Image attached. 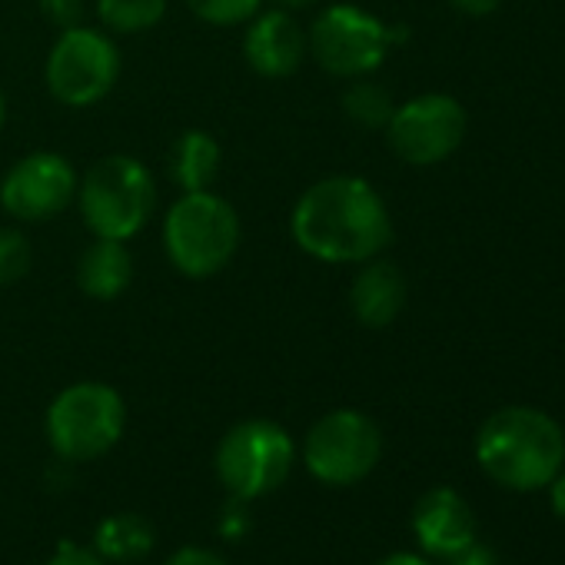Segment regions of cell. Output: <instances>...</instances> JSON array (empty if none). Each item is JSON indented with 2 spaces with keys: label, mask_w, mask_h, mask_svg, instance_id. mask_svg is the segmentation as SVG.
<instances>
[{
  "label": "cell",
  "mask_w": 565,
  "mask_h": 565,
  "mask_svg": "<svg viewBox=\"0 0 565 565\" xmlns=\"http://www.w3.org/2000/svg\"><path fill=\"white\" fill-rule=\"evenodd\" d=\"M396 41H406V28H386L380 18H373L356 4L327 8L307 34L317 64L327 74L347 81H360L373 74L386 61Z\"/></svg>",
  "instance_id": "7"
},
{
  "label": "cell",
  "mask_w": 565,
  "mask_h": 565,
  "mask_svg": "<svg viewBox=\"0 0 565 565\" xmlns=\"http://www.w3.org/2000/svg\"><path fill=\"white\" fill-rule=\"evenodd\" d=\"M390 147L413 167H433L452 157L466 137V110L449 94H423L393 110Z\"/></svg>",
  "instance_id": "10"
},
{
  "label": "cell",
  "mask_w": 565,
  "mask_h": 565,
  "mask_svg": "<svg viewBox=\"0 0 565 565\" xmlns=\"http://www.w3.org/2000/svg\"><path fill=\"white\" fill-rule=\"evenodd\" d=\"M41 11L61 31L84 24V0H41Z\"/></svg>",
  "instance_id": "22"
},
{
  "label": "cell",
  "mask_w": 565,
  "mask_h": 565,
  "mask_svg": "<svg viewBox=\"0 0 565 565\" xmlns=\"http://www.w3.org/2000/svg\"><path fill=\"white\" fill-rule=\"evenodd\" d=\"M343 110L350 120H356L360 127H386L396 104L390 97L386 87L373 84V81H356L347 94H343Z\"/></svg>",
  "instance_id": "19"
},
{
  "label": "cell",
  "mask_w": 565,
  "mask_h": 565,
  "mask_svg": "<svg viewBox=\"0 0 565 565\" xmlns=\"http://www.w3.org/2000/svg\"><path fill=\"white\" fill-rule=\"evenodd\" d=\"M163 565H226V558H223V555H216L213 548L186 545V548H177Z\"/></svg>",
  "instance_id": "23"
},
{
  "label": "cell",
  "mask_w": 565,
  "mask_h": 565,
  "mask_svg": "<svg viewBox=\"0 0 565 565\" xmlns=\"http://www.w3.org/2000/svg\"><path fill=\"white\" fill-rule=\"evenodd\" d=\"M413 532L429 555L449 558L469 542H476V515L456 489L436 486L416 502Z\"/></svg>",
  "instance_id": "13"
},
{
  "label": "cell",
  "mask_w": 565,
  "mask_h": 565,
  "mask_svg": "<svg viewBox=\"0 0 565 565\" xmlns=\"http://www.w3.org/2000/svg\"><path fill=\"white\" fill-rule=\"evenodd\" d=\"M406 307V279L390 259H366L350 287V310L366 330H386Z\"/></svg>",
  "instance_id": "14"
},
{
  "label": "cell",
  "mask_w": 565,
  "mask_h": 565,
  "mask_svg": "<svg viewBox=\"0 0 565 565\" xmlns=\"http://www.w3.org/2000/svg\"><path fill=\"white\" fill-rule=\"evenodd\" d=\"M44 77L64 107H94L117 87L120 51L104 31L67 28L47 54Z\"/></svg>",
  "instance_id": "8"
},
{
  "label": "cell",
  "mask_w": 565,
  "mask_h": 565,
  "mask_svg": "<svg viewBox=\"0 0 565 565\" xmlns=\"http://www.w3.org/2000/svg\"><path fill=\"white\" fill-rule=\"evenodd\" d=\"M81 177L61 153L41 150L21 157L0 180V206L21 223H44L61 216L77 196Z\"/></svg>",
  "instance_id": "11"
},
{
  "label": "cell",
  "mask_w": 565,
  "mask_h": 565,
  "mask_svg": "<svg viewBox=\"0 0 565 565\" xmlns=\"http://www.w3.org/2000/svg\"><path fill=\"white\" fill-rule=\"evenodd\" d=\"M97 14L114 34H143L163 21L167 0H97Z\"/></svg>",
  "instance_id": "18"
},
{
  "label": "cell",
  "mask_w": 565,
  "mask_h": 565,
  "mask_svg": "<svg viewBox=\"0 0 565 565\" xmlns=\"http://www.w3.org/2000/svg\"><path fill=\"white\" fill-rule=\"evenodd\" d=\"M153 525L143 515L120 512L100 522L97 529V555L110 562H137L153 548Z\"/></svg>",
  "instance_id": "17"
},
{
  "label": "cell",
  "mask_w": 565,
  "mask_h": 565,
  "mask_svg": "<svg viewBox=\"0 0 565 565\" xmlns=\"http://www.w3.org/2000/svg\"><path fill=\"white\" fill-rule=\"evenodd\" d=\"M220 160H223V150L206 130H186V134H180L173 157H170L173 183L183 193L210 190V183L220 173Z\"/></svg>",
  "instance_id": "16"
},
{
  "label": "cell",
  "mask_w": 565,
  "mask_h": 565,
  "mask_svg": "<svg viewBox=\"0 0 565 565\" xmlns=\"http://www.w3.org/2000/svg\"><path fill=\"white\" fill-rule=\"evenodd\" d=\"M376 565H433V562L423 558V555H413V552H396V555H386V558L376 562Z\"/></svg>",
  "instance_id": "28"
},
{
  "label": "cell",
  "mask_w": 565,
  "mask_h": 565,
  "mask_svg": "<svg viewBox=\"0 0 565 565\" xmlns=\"http://www.w3.org/2000/svg\"><path fill=\"white\" fill-rule=\"evenodd\" d=\"M127 426V406L107 383H74L47 409V439L57 456L90 462L110 452Z\"/></svg>",
  "instance_id": "5"
},
{
  "label": "cell",
  "mask_w": 565,
  "mask_h": 565,
  "mask_svg": "<svg viewBox=\"0 0 565 565\" xmlns=\"http://www.w3.org/2000/svg\"><path fill=\"white\" fill-rule=\"evenodd\" d=\"M310 44L303 28L287 14V11H266L259 14L246 38H243V57L246 64L269 81H282L300 71L303 57H307Z\"/></svg>",
  "instance_id": "12"
},
{
  "label": "cell",
  "mask_w": 565,
  "mask_h": 565,
  "mask_svg": "<svg viewBox=\"0 0 565 565\" xmlns=\"http://www.w3.org/2000/svg\"><path fill=\"white\" fill-rule=\"evenodd\" d=\"M47 565H107V558H100L97 552L77 548V545H61L57 555Z\"/></svg>",
  "instance_id": "24"
},
{
  "label": "cell",
  "mask_w": 565,
  "mask_h": 565,
  "mask_svg": "<svg viewBox=\"0 0 565 565\" xmlns=\"http://www.w3.org/2000/svg\"><path fill=\"white\" fill-rule=\"evenodd\" d=\"M77 196L84 223L94 236L127 243L150 223L157 210V180L137 157L114 153L84 173Z\"/></svg>",
  "instance_id": "4"
},
{
  "label": "cell",
  "mask_w": 565,
  "mask_h": 565,
  "mask_svg": "<svg viewBox=\"0 0 565 565\" xmlns=\"http://www.w3.org/2000/svg\"><path fill=\"white\" fill-rule=\"evenodd\" d=\"M449 4L456 11L469 14V18H486V14H492L499 8V0H449Z\"/></svg>",
  "instance_id": "26"
},
{
  "label": "cell",
  "mask_w": 565,
  "mask_h": 565,
  "mask_svg": "<svg viewBox=\"0 0 565 565\" xmlns=\"http://www.w3.org/2000/svg\"><path fill=\"white\" fill-rule=\"evenodd\" d=\"M290 233L303 253L323 263H366L390 246L393 220L370 180L340 173L303 190Z\"/></svg>",
  "instance_id": "1"
},
{
  "label": "cell",
  "mask_w": 565,
  "mask_h": 565,
  "mask_svg": "<svg viewBox=\"0 0 565 565\" xmlns=\"http://www.w3.org/2000/svg\"><path fill=\"white\" fill-rule=\"evenodd\" d=\"M130 282H134V256L127 243L97 236L77 263V287L90 300L110 303L130 290Z\"/></svg>",
  "instance_id": "15"
},
{
  "label": "cell",
  "mask_w": 565,
  "mask_h": 565,
  "mask_svg": "<svg viewBox=\"0 0 565 565\" xmlns=\"http://www.w3.org/2000/svg\"><path fill=\"white\" fill-rule=\"evenodd\" d=\"M380 452H383V433L360 409L327 413L320 423H313L303 443L307 469L327 486H353L366 479L376 469Z\"/></svg>",
  "instance_id": "9"
},
{
  "label": "cell",
  "mask_w": 565,
  "mask_h": 565,
  "mask_svg": "<svg viewBox=\"0 0 565 565\" xmlns=\"http://www.w3.org/2000/svg\"><path fill=\"white\" fill-rule=\"evenodd\" d=\"M276 4H279L282 11H303V8L317 4V0H276Z\"/></svg>",
  "instance_id": "29"
},
{
  "label": "cell",
  "mask_w": 565,
  "mask_h": 565,
  "mask_svg": "<svg viewBox=\"0 0 565 565\" xmlns=\"http://www.w3.org/2000/svg\"><path fill=\"white\" fill-rule=\"evenodd\" d=\"M449 565H495V555L486 545L469 542L466 548H459L456 555H449Z\"/></svg>",
  "instance_id": "25"
},
{
  "label": "cell",
  "mask_w": 565,
  "mask_h": 565,
  "mask_svg": "<svg viewBox=\"0 0 565 565\" xmlns=\"http://www.w3.org/2000/svg\"><path fill=\"white\" fill-rule=\"evenodd\" d=\"M190 11L216 28H236L246 24L249 18H256L263 0H186Z\"/></svg>",
  "instance_id": "21"
},
{
  "label": "cell",
  "mask_w": 565,
  "mask_h": 565,
  "mask_svg": "<svg viewBox=\"0 0 565 565\" xmlns=\"http://www.w3.org/2000/svg\"><path fill=\"white\" fill-rule=\"evenodd\" d=\"M31 239L21 230L0 226V287H11V282L24 279L31 273Z\"/></svg>",
  "instance_id": "20"
},
{
  "label": "cell",
  "mask_w": 565,
  "mask_h": 565,
  "mask_svg": "<svg viewBox=\"0 0 565 565\" xmlns=\"http://www.w3.org/2000/svg\"><path fill=\"white\" fill-rule=\"evenodd\" d=\"M4 124H8V97L0 90V130H4Z\"/></svg>",
  "instance_id": "30"
},
{
  "label": "cell",
  "mask_w": 565,
  "mask_h": 565,
  "mask_svg": "<svg viewBox=\"0 0 565 565\" xmlns=\"http://www.w3.org/2000/svg\"><path fill=\"white\" fill-rule=\"evenodd\" d=\"M476 459L499 486L532 492L548 486L562 469L565 436L548 413L532 406H505L479 426Z\"/></svg>",
  "instance_id": "2"
},
{
  "label": "cell",
  "mask_w": 565,
  "mask_h": 565,
  "mask_svg": "<svg viewBox=\"0 0 565 565\" xmlns=\"http://www.w3.org/2000/svg\"><path fill=\"white\" fill-rule=\"evenodd\" d=\"M163 246L177 273L210 279L236 256L239 216L230 200L210 190L183 193L163 220Z\"/></svg>",
  "instance_id": "3"
},
{
  "label": "cell",
  "mask_w": 565,
  "mask_h": 565,
  "mask_svg": "<svg viewBox=\"0 0 565 565\" xmlns=\"http://www.w3.org/2000/svg\"><path fill=\"white\" fill-rule=\"evenodd\" d=\"M552 509L558 519H565V472H555L552 479Z\"/></svg>",
  "instance_id": "27"
},
{
  "label": "cell",
  "mask_w": 565,
  "mask_h": 565,
  "mask_svg": "<svg viewBox=\"0 0 565 565\" xmlns=\"http://www.w3.org/2000/svg\"><path fill=\"white\" fill-rule=\"evenodd\" d=\"M297 459L290 433L269 419L236 423L216 446V476L239 499H259L287 482Z\"/></svg>",
  "instance_id": "6"
}]
</instances>
